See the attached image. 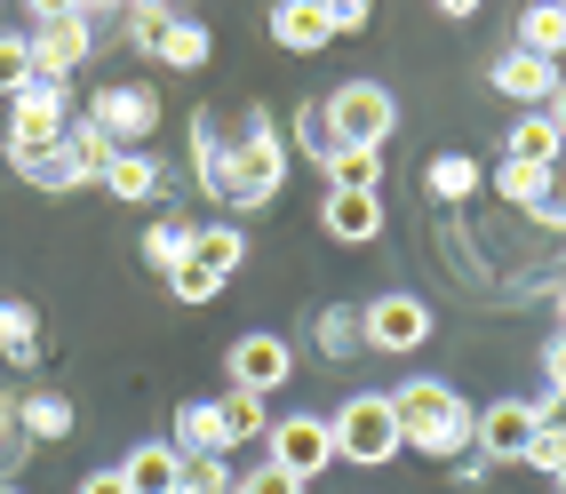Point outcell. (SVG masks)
I'll use <instances>...</instances> for the list:
<instances>
[{
  "mask_svg": "<svg viewBox=\"0 0 566 494\" xmlns=\"http://www.w3.org/2000/svg\"><path fill=\"white\" fill-rule=\"evenodd\" d=\"M81 9H88V17H104V9H128V0H81Z\"/></svg>",
  "mask_w": 566,
  "mask_h": 494,
  "instance_id": "46",
  "label": "cell"
},
{
  "mask_svg": "<svg viewBox=\"0 0 566 494\" xmlns=\"http://www.w3.org/2000/svg\"><path fill=\"white\" fill-rule=\"evenodd\" d=\"M327 183H335V192H375V183H384V151L344 144V151H335V168H327Z\"/></svg>",
  "mask_w": 566,
  "mask_h": 494,
  "instance_id": "30",
  "label": "cell"
},
{
  "mask_svg": "<svg viewBox=\"0 0 566 494\" xmlns=\"http://www.w3.org/2000/svg\"><path fill=\"white\" fill-rule=\"evenodd\" d=\"M431 9H439V17H455V24H463V17H479V9H486V0H431Z\"/></svg>",
  "mask_w": 566,
  "mask_h": 494,
  "instance_id": "44",
  "label": "cell"
},
{
  "mask_svg": "<svg viewBox=\"0 0 566 494\" xmlns=\"http://www.w3.org/2000/svg\"><path fill=\"white\" fill-rule=\"evenodd\" d=\"M72 494H128V479H120V471H88V479L72 486Z\"/></svg>",
  "mask_w": 566,
  "mask_h": 494,
  "instance_id": "43",
  "label": "cell"
},
{
  "mask_svg": "<svg viewBox=\"0 0 566 494\" xmlns=\"http://www.w3.org/2000/svg\"><path fill=\"white\" fill-rule=\"evenodd\" d=\"M272 41L295 49V56H319L335 32H327V17H319V0H280V9H272Z\"/></svg>",
  "mask_w": 566,
  "mask_h": 494,
  "instance_id": "18",
  "label": "cell"
},
{
  "mask_svg": "<svg viewBox=\"0 0 566 494\" xmlns=\"http://www.w3.org/2000/svg\"><path fill=\"white\" fill-rule=\"evenodd\" d=\"M263 446H272L263 463L295 471L304 486H312V479L335 463V431H327V414H287V423H272V431H263Z\"/></svg>",
  "mask_w": 566,
  "mask_h": 494,
  "instance_id": "8",
  "label": "cell"
},
{
  "mask_svg": "<svg viewBox=\"0 0 566 494\" xmlns=\"http://www.w3.org/2000/svg\"><path fill=\"white\" fill-rule=\"evenodd\" d=\"M543 176H551V168H526V160H503V168H495V192H503L511 208H535V200H543Z\"/></svg>",
  "mask_w": 566,
  "mask_h": 494,
  "instance_id": "32",
  "label": "cell"
},
{
  "mask_svg": "<svg viewBox=\"0 0 566 494\" xmlns=\"http://www.w3.org/2000/svg\"><path fill=\"white\" fill-rule=\"evenodd\" d=\"M192 168L208 183V200L223 208H272L287 183V144L263 112H240V128L216 120V104L192 112Z\"/></svg>",
  "mask_w": 566,
  "mask_h": 494,
  "instance_id": "1",
  "label": "cell"
},
{
  "mask_svg": "<svg viewBox=\"0 0 566 494\" xmlns=\"http://www.w3.org/2000/svg\"><path fill=\"white\" fill-rule=\"evenodd\" d=\"M176 446H184V454H223V414H216V399H184V407H176Z\"/></svg>",
  "mask_w": 566,
  "mask_h": 494,
  "instance_id": "25",
  "label": "cell"
},
{
  "mask_svg": "<svg viewBox=\"0 0 566 494\" xmlns=\"http://www.w3.org/2000/svg\"><path fill=\"white\" fill-rule=\"evenodd\" d=\"M558 81H566V72H558L551 56H535V49H503L495 64H486V88L511 96V104H526V112H543Z\"/></svg>",
  "mask_w": 566,
  "mask_h": 494,
  "instance_id": "11",
  "label": "cell"
},
{
  "mask_svg": "<svg viewBox=\"0 0 566 494\" xmlns=\"http://www.w3.org/2000/svg\"><path fill=\"white\" fill-rule=\"evenodd\" d=\"M88 49H96V17L41 24V32H32V72H41V81H72V72L88 64Z\"/></svg>",
  "mask_w": 566,
  "mask_h": 494,
  "instance_id": "12",
  "label": "cell"
},
{
  "mask_svg": "<svg viewBox=\"0 0 566 494\" xmlns=\"http://www.w3.org/2000/svg\"><path fill=\"white\" fill-rule=\"evenodd\" d=\"M240 494H304V479L280 471V463H255V471L240 479Z\"/></svg>",
  "mask_w": 566,
  "mask_h": 494,
  "instance_id": "38",
  "label": "cell"
},
{
  "mask_svg": "<svg viewBox=\"0 0 566 494\" xmlns=\"http://www.w3.org/2000/svg\"><path fill=\"white\" fill-rule=\"evenodd\" d=\"M223 367H232V391H255V399H272V391L287 383V375H295V344H287V335H272V327H248L240 344H232V359H223Z\"/></svg>",
  "mask_w": 566,
  "mask_h": 494,
  "instance_id": "9",
  "label": "cell"
},
{
  "mask_svg": "<svg viewBox=\"0 0 566 494\" xmlns=\"http://www.w3.org/2000/svg\"><path fill=\"white\" fill-rule=\"evenodd\" d=\"M192 255L208 263L216 280H232L240 263H248V232H240V223H200V232H192Z\"/></svg>",
  "mask_w": 566,
  "mask_h": 494,
  "instance_id": "23",
  "label": "cell"
},
{
  "mask_svg": "<svg viewBox=\"0 0 566 494\" xmlns=\"http://www.w3.org/2000/svg\"><path fill=\"white\" fill-rule=\"evenodd\" d=\"M208 49H216V41H208V24H192V17H176V24L160 32V49H153V56H160L168 72H200V64H208Z\"/></svg>",
  "mask_w": 566,
  "mask_h": 494,
  "instance_id": "27",
  "label": "cell"
},
{
  "mask_svg": "<svg viewBox=\"0 0 566 494\" xmlns=\"http://www.w3.org/2000/svg\"><path fill=\"white\" fill-rule=\"evenodd\" d=\"M104 192H112V200H128V208H153V200L168 192V168L153 160V151H112Z\"/></svg>",
  "mask_w": 566,
  "mask_h": 494,
  "instance_id": "15",
  "label": "cell"
},
{
  "mask_svg": "<svg viewBox=\"0 0 566 494\" xmlns=\"http://www.w3.org/2000/svg\"><path fill=\"white\" fill-rule=\"evenodd\" d=\"M327 431H335V463H359V471H384V463L407 454L399 414H391V391H352L344 407L327 414Z\"/></svg>",
  "mask_w": 566,
  "mask_h": 494,
  "instance_id": "3",
  "label": "cell"
},
{
  "mask_svg": "<svg viewBox=\"0 0 566 494\" xmlns=\"http://www.w3.org/2000/svg\"><path fill=\"white\" fill-rule=\"evenodd\" d=\"M391 414H399V439L415 454H431V463H455V454H471L479 439V414L455 383H439V375H415V383L391 391Z\"/></svg>",
  "mask_w": 566,
  "mask_h": 494,
  "instance_id": "2",
  "label": "cell"
},
{
  "mask_svg": "<svg viewBox=\"0 0 566 494\" xmlns=\"http://www.w3.org/2000/svg\"><path fill=\"white\" fill-rule=\"evenodd\" d=\"M176 17H168V0H128V41L144 49V56H153L160 49V32H168Z\"/></svg>",
  "mask_w": 566,
  "mask_h": 494,
  "instance_id": "34",
  "label": "cell"
},
{
  "mask_svg": "<svg viewBox=\"0 0 566 494\" xmlns=\"http://www.w3.org/2000/svg\"><path fill=\"white\" fill-rule=\"evenodd\" d=\"M24 17H32V32L41 24H72V17H88L81 0H24Z\"/></svg>",
  "mask_w": 566,
  "mask_h": 494,
  "instance_id": "40",
  "label": "cell"
},
{
  "mask_svg": "<svg viewBox=\"0 0 566 494\" xmlns=\"http://www.w3.org/2000/svg\"><path fill=\"white\" fill-rule=\"evenodd\" d=\"M511 49H535V56L558 64V49H566V0H526V9H518V32H511Z\"/></svg>",
  "mask_w": 566,
  "mask_h": 494,
  "instance_id": "20",
  "label": "cell"
},
{
  "mask_svg": "<svg viewBox=\"0 0 566 494\" xmlns=\"http://www.w3.org/2000/svg\"><path fill=\"white\" fill-rule=\"evenodd\" d=\"M558 327H566V280H558Z\"/></svg>",
  "mask_w": 566,
  "mask_h": 494,
  "instance_id": "47",
  "label": "cell"
},
{
  "mask_svg": "<svg viewBox=\"0 0 566 494\" xmlns=\"http://www.w3.org/2000/svg\"><path fill=\"white\" fill-rule=\"evenodd\" d=\"M24 183H32V192H49V200H64V192H81V183H88V168H81V151H72V144H49L41 160L24 168Z\"/></svg>",
  "mask_w": 566,
  "mask_h": 494,
  "instance_id": "22",
  "label": "cell"
},
{
  "mask_svg": "<svg viewBox=\"0 0 566 494\" xmlns=\"http://www.w3.org/2000/svg\"><path fill=\"white\" fill-rule=\"evenodd\" d=\"M72 423H81V407H72L64 391H24V399H17V431H24V439H41V446L72 439Z\"/></svg>",
  "mask_w": 566,
  "mask_h": 494,
  "instance_id": "17",
  "label": "cell"
},
{
  "mask_svg": "<svg viewBox=\"0 0 566 494\" xmlns=\"http://www.w3.org/2000/svg\"><path fill=\"white\" fill-rule=\"evenodd\" d=\"M543 112H551V120H558V136H566V81L551 88V104H543Z\"/></svg>",
  "mask_w": 566,
  "mask_h": 494,
  "instance_id": "45",
  "label": "cell"
},
{
  "mask_svg": "<svg viewBox=\"0 0 566 494\" xmlns=\"http://www.w3.org/2000/svg\"><path fill=\"white\" fill-rule=\"evenodd\" d=\"M0 494H24V486H9V479H0Z\"/></svg>",
  "mask_w": 566,
  "mask_h": 494,
  "instance_id": "48",
  "label": "cell"
},
{
  "mask_svg": "<svg viewBox=\"0 0 566 494\" xmlns=\"http://www.w3.org/2000/svg\"><path fill=\"white\" fill-rule=\"evenodd\" d=\"M216 414H223V454L272 431V414H263V399H255V391H223V399H216Z\"/></svg>",
  "mask_w": 566,
  "mask_h": 494,
  "instance_id": "26",
  "label": "cell"
},
{
  "mask_svg": "<svg viewBox=\"0 0 566 494\" xmlns=\"http://www.w3.org/2000/svg\"><path fill=\"white\" fill-rule=\"evenodd\" d=\"M32 81V32H0V96H17Z\"/></svg>",
  "mask_w": 566,
  "mask_h": 494,
  "instance_id": "35",
  "label": "cell"
},
{
  "mask_svg": "<svg viewBox=\"0 0 566 494\" xmlns=\"http://www.w3.org/2000/svg\"><path fill=\"white\" fill-rule=\"evenodd\" d=\"M319 17H327V32H367L375 0H319Z\"/></svg>",
  "mask_w": 566,
  "mask_h": 494,
  "instance_id": "39",
  "label": "cell"
},
{
  "mask_svg": "<svg viewBox=\"0 0 566 494\" xmlns=\"http://www.w3.org/2000/svg\"><path fill=\"white\" fill-rule=\"evenodd\" d=\"M551 486H558V494H566V471H558V479H551Z\"/></svg>",
  "mask_w": 566,
  "mask_h": 494,
  "instance_id": "49",
  "label": "cell"
},
{
  "mask_svg": "<svg viewBox=\"0 0 566 494\" xmlns=\"http://www.w3.org/2000/svg\"><path fill=\"white\" fill-rule=\"evenodd\" d=\"M503 160H526V168H558L566 160V136L551 112H518L511 120V144H503Z\"/></svg>",
  "mask_w": 566,
  "mask_h": 494,
  "instance_id": "16",
  "label": "cell"
},
{
  "mask_svg": "<svg viewBox=\"0 0 566 494\" xmlns=\"http://www.w3.org/2000/svg\"><path fill=\"white\" fill-rule=\"evenodd\" d=\"M295 151H304L312 168H335V151H344V136H335V120H327V104H295Z\"/></svg>",
  "mask_w": 566,
  "mask_h": 494,
  "instance_id": "24",
  "label": "cell"
},
{
  "mask_svg": "<svg viewBox=\"0 0 566 494\" xmlns=\"http://www.w3.org/2000/svg\"><path fill=\"white\" fill-rule=\"evenodd\" d=\"M526 471L558 479V471H566V431H535V446H526Z\"/></svg>",
  "mask_w": 566,
  "mask_h": 494,
  "instance_id": "36",
  "label": "cell"
},
{
  "mask_svg": "<svg viewBox=\"0 0 566 494\" xmlns=\"http://www.w3.org/2000/svg\"><path fill=\"white\" fill-rule=\"evenodd\" d=\"M0 359H9V367H32V359H41V312L17 303V295H0Z\"/></svg>",
  "mask_w": 566,
  "mask_h": 494,
  "instance_id": "21",
  "label": "cell"
},
{
  "mask_svg": "<svg viewBox=\"0 0 566 494\" xmlns=\"http://www.w3.org/2000/svg\"><path fill=\"white\" fill-rule=\"evenodd\" d=\"M526 216H543L551 232H566V168H551V176H543V200L526 208Z\"/></svg>",
  "mask_w": 566,
  "mask_h": 494,
  "instance_id": "37",
  "label": "cell"
},
{
  "mask_svg": "<svg viewBox=\"0 0 566 494\" xmlns=\"http://www.w3.org/2000/svg\"><path fill=\"white\" fill-rule=\"evenodd\" d=\"M312 344H319L335 367H344L352 351H367V335H359V312H352V303H327V312H319V327H312Z\"/></svg>",
  "mask_w": 566,
  "mask_h": 494,
  "instance_id": "28",
  "label": "cell"
},
{
  "mask_svg": "<svg viewBox=\"0 0 566 494\" xmlns=\"http://www.w3.org/2000/svg\"><path fill=\"white\" fill-rule=\"evenodd\" d=\"M168 287H176V303H216V295H223V280L208 272V263H200V255H184V263H176V272H168Z\"/></svg>",
  "mask_w": 566,
  "mask_h": 494,
  "instance_id": "33",
  "label": "cell"
},
{
  "mask_svg": "<svg viewBox=\"0 0 566 494\" xmlns=\"http://www.w3.org/2000/svg\"><path fill=\"white\" fill-rule=\"evenodd\" d=\"M319 104H327L335 136L359 144V151H384V144H391V128H399V104H391V88H384V81H344V88H327Z\"/></svg>",
  "mask_w": 566,
  "mask_h": 494,
  "instance_id": "5",
  "label": "cell"
},
{
  "mask_svg": "<svg viewBox=\"0 0 566 494\" xmlns=\"http://www.w3.org/2000/svg\"><path fill=\"white\" fill-rule=\"evenodd\" d=\"M120 479H128V494H176V486H184V446H176V439L128 446V454H120Z\"/></svg>",
  "mask_w": 566,
  "mask_h": 494,
  "instance_id": "14",
  "label": "cell"
},
{
  "mask_svg": "<svg viewBox=\"0 0 566 494\" xmlns=\"http://www.w3.org/2000/svg\"><path fill=\"white\" fill-rule=\"evenodd\" d=\"M486 471H495V463H486L479 446H471V454H455V479H463V486H486Z\"/></svg>",
  "mask_w": 566,
  "mask_h": 494,
  "instance_id": "42",
  "label": "cell"
},
{
  "mask_svg": "<svg viewBox=\"0 0 566 494\" xmlns=\"http://www.w3.org/2000/svg\"><path fill=\"white\" fill-rule=\"evenodd\" d=\"M192 232H200V223H184V216H160L153 232H144V263H153V272H176V263L192 255Z\"/></svg>",
  "mask_w": 566,
  "mask_h": 494,
  "instance_id": "29",
  "label": "cell"
},
{
  "mask_svg": "<svg viewBox=\"0 0 566 494\" xmlns=\"http://www.w3.org/2000/svg\"><path fill=\"white\" fill-rule=\"evenodd\" d=\"M431 303L423 295H375L359 303V335H367V351H423L431 344Z\"/></svg>",
  "mask_w": 566,
  "mask_h": 494,
  "instance_id": "7",
  "label": "cell"
},
{
  "mask_svg": "<svg viewBox=\"0 0 566 494\" xmlns=\"http://www.w3.org/2000/svg\"><path fill=\"white\" fill-rule=\"evenodd\" d=\"M176 494H240V479H232L223 454H184V486Z\"/></svg>",
  "mask_w": 566,
  "mask_h": 494,
  "instance_id": "31",
  "label": "cell"
},
{
  "mask_svg": "<svg viewBox=\"0 0 566 494\" xmlns=\"http://www.w3.org/2000/svg\"><path fill=\"white\" fill-rule=\"evenodd\" d=\"M535 431H543V423H535V399H495V407H479V439H471V446L503 471V463H526Z\"/></svg>",
  "mask_w": 566,
  "mask_h": 494,
  "instance_id": "10",
  "label": "cell"
},
{
  "mask_svg": "<svg viewBox=\"0 0 566 494\" xmlns=\"http://www.w3.org/2000/svg\"><path fill=\"white\" fill-rule=\"evenodd\" d=\"M88 112V128L112 144V151H144L160 136V96L153 88H136V81H120V88H96V104H81Z\"/></svg>",
  "mask_w": 566,
  "mask_h": 494,
  "instance_id": "6",
  "label": "cell"
},
{
  "mask_svg": "<svg viewBox=\"0 0 566 494\" xmlns=\"http://www.w3.org/2000/svg\"><path fill=\"white\" fill-rule=\"evenodd\" d=\"M479 160H471V151H439V160L423 168V192L439 200V208H463V200H479Z\"/></svg>",
  "mask_w": 566,
  "mask_h": 494,
  "instance_id": "19",
  "label": "cell"
},
{
  "mask_svg": "<svg viewBox=\"0 0 566 494\" xmlns=\"http://www.w3.org/2000/svg\"><path fill=\"white\" fill-rule=\"evenodd\" d=\"M543 391H566V327H558V344L543 351Z\"/></svg>",
  "mask_w": 566,
  "mask_h": 494,
  "instance_id": "41",
  "label": "cell"
},
{
  "mask_svg": "<svg viewBox=\"0 0 566 494\" xmlns=\"http://www.w3.org/2000/svg\"><path fill=\"white\" fill-rule=\"evenodd\" d=\"M9 104H17V112H9V168L24 176L49 144H64V128H72V88H64V81H41V72H32V81H24Z\"/></svg>",
  "mask_w": 566,
  "mask_h": 494,
  "instance_id": "4",
  "label": "cell"
},
{
  "mask_svg": "<svg viewBox=\"0 0 566 494\" xmlns=\"http://www.w3.org/2000/svg\"><path fill=\"white\" fill-rule=\"evenodd\" d=\"M319 232H327V240H344V248L384 240V192H335V183H327V200H319Z\"/></svg>",
  "mask_w": 566,
  "mask_h": 494,
  "instance_id": "13",
  "label": "cell"
}]
</instances>
